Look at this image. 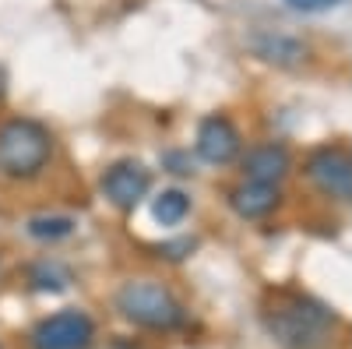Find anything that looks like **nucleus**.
Masks as SVG:
<instances>
[{
  "label": "nucleus",
  "mask_w": 352,
  "mask_h": 349,
  "mask_svg": "<svg viewBox=\"0 0 352 349\" xmlns=\"http://www.w3.org/2000/svg\"><path fill=\"white\" fill-rule=\"evenodd\" d=\"M307 177L324 191L328 198L349 201L352 198V152L328 145V149H317L307 159Z\"/></svg>",
  "instance_id": "nucleus-5"
},
{
  "label": "nucleus",
  "mask_w": 352,
  "mask_h": 349,
  "mask_svg": "<svg viewBox=\"0 0 352 349\" xmlns=\"http://www.w3.org/2000/svg\"><path fill=\"white\" fill-rule=\"evenodd\" d=\"M74 233V219L71 215H36L28 219V237L36 240H64Z\"/></svg>",
  "instance_id": "nucleus-11"
},
{
  "label": "nucleus",
  "mask_w": 352,
  "mask_h": 349,
  "mask_svg": "<svg viewBox=\"0 0 352 349\" xmlns=\"http://www.w3.org/2000/svg\"><path fill=\"white\" fill-rule=\"evenodd\" d=\"M289 166L292 159H289L285 145H261V149H250L243 159L247 180H257V184H278L289 173Z\"/></svg>",
  "instance_id": "nucleus-8"
},
{
  "label": "nucleus",
  "mask_w": 352,
  "mask_h": 349,
  "mask_svg": "<svg viewBox=\"0 0 352 349\" xmlns=\"http://www.w3.org/2000/svg\"><path fill=\"white\" fill-rule=\"evenodd\" d=\"M264 325L285 349H331L338 317L310 297L282 293L272 310H264Z\"/></svg>",
  "instance_id": "nucleus-1"
},
{
  "label": "nucleus",
  "mask_w": 352,
  "mask_h": 349,
  "mask_svg": "<svg viewBox=\"0 0 352 349\" xmlns=\"http://www.w3.org/2000/svg\"><path fill=\"white\" fill-rule=\"evenodd\" d=\"M289 8H296V11H303V14H320V11H331V8H338L342 0H285Z\"/></svg>",
  "instance_id": "nucleus-13"
},
{
  "label": "nucleus",
  "mask_w": 352,
  "mask_h": 349,
  "mask_svg": "<svg viewBox=\"0 0 352 349\" xmlns=\"http://www.w3.org/2000/svg\"><path fill=\"white\" fill-rule=\"evenodd\" d=\"M53 156V134L39 124L18 116L0 127V173L11 180H32Z\"/></svg>",
  "instance_id": "nucleus-2"
},
{
  "label": "nucleus",
  "mask_w": 352,
  "mask_h": 349,
  "mask_svg": "<svg viewBox=\"0 0 352 349\" xmlns=\"http://www.w3.org/2000/svg\"><path fill=\"white\" fill-rule=\"evenodd\" d=\"M148 187H152V173L144 169L141 162H134V159H124V162H113L109 169H106V177H102V194L113 201L116 209H134L138 201L148 194Z\"/></svg>",
  "instance_id": "nucleus-6"
},
{
  "label": "nucleus",
  "mask_w": 352,
  "mask_h": 349,
  "mask_svg": "<svg viewBox=\"0 0 352 349\" xmlns=\"http://www.w3.org/2000/svg\"><path fill=\"white\" fill-rule=\"evenodd\" d=\"M190 212V198L184 191H162L152 205V215L162 222V226H176L184 222V215Z\"/></svg>",
  "instance_id": "nucleus-10"
},
{
  "label": "nucleus",
  "mask_w": 352,
  "mask_h": 349,
  "mask_svg": "<svg viewBox=\"0 0 352 349\" xmlns=\"http://www.w3.org/2000/svg\"><path fill=\"white\" fill-rule=\"evenodd\" d=\"M116 307L127 321L141 325V328H155V332H173L184 325V307L166 286L138 279L127 282L120 293H116Z\"/></svg>",
  "instance_id": "nucleus-3"
},
{
  "label": "nucleus",
  "mask_w": 352,
  "mask_h": 349,
  "mask_svg": "<svg viewBox=\"0 0 352 349\" xmlns=\"http://www.w3.org/2000/svg\"><path fill=\"white\" fill-rule=\"evenodd\" d=\"M28 279H32L36 289H50V293H60V289H67L71 282V272L64 265H56V261H39V265H32V272H28Z\"/></svg>",
  "instance_id": "nucleus-12"
},
{
  "label": "nucleus",
  "mask_w": 352,
  "mask_h": 349,
  "mask_svg": "<svg viewBox=\"0 0 352 349\" xmlns=\"http://www.w3.org/2000/svg\"><path fill=\"white\" fill-rule=\"evenodd\" d=\"M229 205H232V212L243 215V219H264L268 212L278 209V184L247 180V184H240L236 191L229 194Z\"/></svg>",
  "instance_id": "nucleus-9"
},
{
  "label": "nucleus",
  "mask_w": 352,
  "mask_h": 349,
  "mask_svg": "<svg viewBox=\"0 0 352 349\" xmlns=\"http://www.w3.org/2000/svg\"><path fill=\"white\" fill-rule=\"evenodd\" d=\"M240 131L226 116H208L197 127V156L212 166H226L240 156Z\"/></svg>",
  "instance_id": "nucleus-7"
},
{
  "label": "nucleus",
  "mask_w": 352,
  "mask_h": 349,
  "mask_svg": "<svg viewBox=\"0 0 352 349\" xmlns=\"http://www.w3.org/2000/svg\"><path fill=\"white\" fill-rule=\"evenodd\" d=\"M96 339V325L85 310L50 314L32 328V349H88Z\"/></svg>",
  "instance_id": "nucleus-4"
}]
</instances>
